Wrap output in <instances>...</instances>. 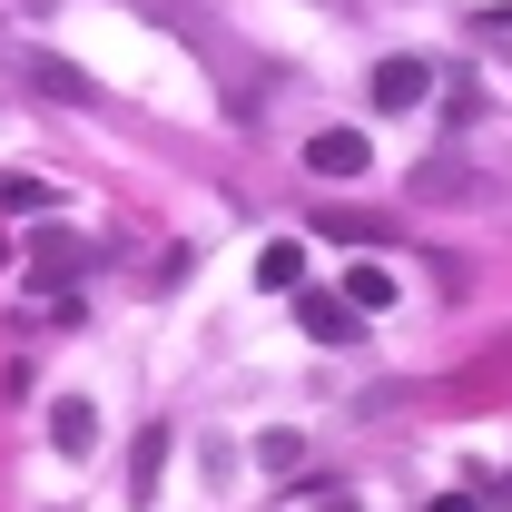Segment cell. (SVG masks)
Instances as JSON below:
<instances>
[{
    "label": "cell",
    "instance_id": "1",
    "mask_svg": "<svg viewBox=\"0 0 512 512\" xmlns=\"http://www.w3.org/2000/svg\"><path fill=\"white\" fill-rule=\"evenodd\" d=\"M306 168H316V178H365L375 148H365V128H316V138H306Z\"/></svg>",
    "mask_w": 512,
    "mask_h": 512
},
{
    "label": "cell",
    "instance_id": "2",
    "mask_svg": "<svg viewBox=\"0 0 512 512\" xmlns=\"http://www.w3.org/2000/svg\"><path fill=\"white\" fill-rule=\"evenodd\" d=\"M296 316H306V335H316V345H355V306H345V296H316V286H296Z\"/></svg>",
    "mask_w": 512,
    "mask_h": 512
},
{
    "label": "cell",
    "instance_id": "3",
    "mask_svg": "<svg viewBox=\"0 0 512 512\" xmlns=\"http://www.w3.org/2000/svg\"><path fill=\"white\" fill-rule=\"evenodd\" d=\"M50 444H60V453L99 444V404H89V394H60V404H50Z\"/></svg>",
    "mask_w": 512,
    "mask_h": 512
},
{
    "label": "cell",
    "instance_id": "4",
    "mask_svg": "<svg viewBox=\"0 0 512 512\" xmlns=\"http://www.w3.org/2000/svg\"><path fill=\"white\" fill-rule=\"evenodd\" d=\"M424 89H434V69H424V60H375V109H414Z\"/></svg>",
    "mask_w": 512,
    "mask_h": 512
},
{
    "label": "cell",
    "instance_id": "5",
    "mask_svg": "<svg viewBox=\"0 0 512 512\" xmlns=\"http://www.w3.org/2000/svg\"><path fill=\"white\" fill-rule=\"evenodd\" d=\"M256 286H266V296H296V286H306V247H296V237H276V247L256 256Z\"/></svg>",
    "mask_w": 512,
    "mask_h": 512
},
{
    "label": "cell",
    "instance_id": "6",
    "mask_svg": "<svg viewBox=\"0 0 512 512\" xmlns=\"http://www.w3.org/2000/svg\"><path fill=\"white\" fill-rule=\"evenodd\" d=\"M20 69H30V89H50V99H69V109L89 99V79H79L69 60H50V50H20Z\"/></svg>",
    "mask_w": 512,
    "mask_h": 512
},
{
    "label": "cell",
    "instance_id": "7",
    "mask_svg": "<svg viewBox=\"0 0 512 512\" xmlns=\"http://www.w3.org/2000/svg\"><path fill=\"white\" fill-rule=\"evenodd\" d=\"M158 473H168V424H148V434H138V463H128V493H138V503H158Z\"/></svg>",
    "mask_w": 512,
    "mask_h": 512
},
{
    "label": "cell",
    "instance_id": "8",
    "mask_svg": "<svg viewBox=\"0 0 512 512\" xmlns=\"http://www.w3.org/2000/svg\"><path fill=\"white\" fill-rule=\"evenodd\" d=\"M345 306H355V316L394 306V266H375V256H365V266H345Z\"/></svg>",
    "mask_w": 512,
    "mask_h": 512
},
{
    "label": "cell",
    "instance_id": "9",
    "mask_svg": "<svg viewBox=\"0 0 512 512\" xmlns=\"http://www.w3.org/2000/svg\"><path fill=\"white\" fill-rule=\"evenodd\" d=\"M0 217H50V188L40 178H0Z\"/></svg>",
    "mask_w": 512,
    "mask_h": 512
},
{
    "label": "cell",
    "instance_id": "10",
    "mask_svg": "<svg viewBox=\"0 0 512 512\" xmlns=\"http://www.w3.org/2000/svg\"><path fill=\"white\" fill-rule=\"evenodd\" d=\"M40 276H69V266H79V237H69V227H40Z\"/></svg>",
    "mask_w": 512,
    "mask_h": 512
},
{
    "label": "cell",
    "instance_id": "11",
    "mask_svg": "<svg viewBox=\"0 0 512 512\" xmlns=\"http://www.w3.org/2000/svg\"><path fill=\"white\" fill-rule=\"evenodd\" d=\"M256 453H266V473H296V463H306V444H296V434H266Z\"/></svg>",
    "mask_w": 512,
    "mask_h": 512
},
{
    "label": "cell",
    "instance_id": "12",
    "mask_svg": "<svg viewBox=\"0 0 512 512\" xmlns=\"http://www.w3.org/2000/svg\"><path fill=\"white\" fill-rule=\"evenodd\" d=\"M306 512H355V493H345V483H325V493H306Z\"/></svg>",
    "mask_w": 512,
    "mask_h": 512
},
{
    "label": "cell",
    "instance_id": "13",
    "mask_svg": "<svg viewBox=\"0 0 512 512\" xmlns=\"http://www.w3.org/2000/svg\"><path fill=\"white\" fill-rule=\"evenodd\" d=\"M434 512H483V493H444V503H434Z\"/></svg>",
    "mask_w": 512,
    "mask_h": 512
}]
</instances>
